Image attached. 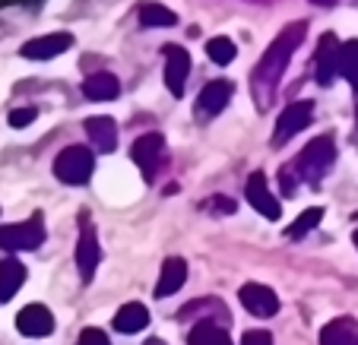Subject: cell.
<instances>
[{
    "mask_svg": "<svg viewBox=\"0 0 358 345\" xmlns=\"http://www.w3.org/2000/svg\"><path fill=\"white\" fill-rule=\"evenodd\" d=\"M304 32H308V22H292V26H285L282 32H279V38L266 47L264 57L257 61V67L250 73V95H254V102H257L260 111L273 108L279 80H282V73H285V67H289L292 54L298 51V45L304 41Z\"/></svg>",
    "mask_w": 358,
    "mask_h": 345,
    "instance_id": "cell-1",
    "label": "cell"
},
{
    "mask_svg": "<svg viewBox=\"0 0 358 345\" xmlns=\"http://www.w3.org/2000/svg\"><path fill=\"white\" fill-rule=\"evenodd\" d=\"M333 162H336V142H333V136H314V140L298 152V159L289 168H292V175L298 177V184L320 187V181H324L327 171L333 168Z\"/></svg>",
    "mask_w": 358,
    "mask_h": 345,
    "instance_id": "cell-2",
    "label": "cell"
},
{
    "mask_svg": "<svg viewBox=\"0 0 358 345\" xmlns=\"http://www.w3.org/2000/svg\"><path fill=\"white\" fill-rule=\"evenodd\" d=\"M92 171H95V159L86 146H67V149H61L57 159H55L57 181L70 184V187H83V184H89Z\"/></svg>",
    "mask_w": 358,
    "mask_h": 345,
    "instance_id": "cell-3",
    "label": "cell"
},
{
    "mask_svg": "<svg viewBox=\"0 0 358 345\" xmlns=\"http://www.w3.org/2000/svg\"><path fill=\"white\" fill-rule=\"evenodd\" d=\"M130 156H134L136 168L143 171L146 184H152L159 177V171L165 168V162H169V149H165L162 133H143V136H136Z\"/></svg>",
    "mask_w": 358,
    "mask_h": 345,
    "instance_id": "cell-4",
    "label": "cell"
},
{
    "mask_svg": "<svg viewBox=\"0 0 358 345\" xmlns=\"http://www.w3.org/2000/svg\"><path fill=\"white\" fill-rule=\"evenodd\" d=\"M45 244V222L41 212H35L26 222H13V225H0V247L10 254L16 251H35Z\"/></svg>",
    "mask_w": 358,
    "mask_h": 345,
    "instance_id": "cell-5",
    "label": "cell"
},
{
    "mask_svg": "<svg viewBox=\"0 0 358 345\" xmlns=\"http://www.w3.org/2000/svg\"><path fill=\"white\" fill-rule=\"evenodd\" d=\"M101 263V251H99V237H95V228L89 225V219L83 216V231H80V241H76V270H80L83 285L92 282L95 270Z\"/></svg>",
    "mask_w": 358,
    "mask_h": 345,
    "instance_id": "cell-6",
    "label": "cell"
},
{
    "mask_svg": "<svg viewBox=\"0 0 358 345\" xmlns=\"http://www.w3.org/2000/svg\"><path fill=\"white\" fill-rule=\"evenodd\" d=\"M314 117V102H292L289 108H282L276 121V133H273V146H282L289 142L295 133H301Z\"/></svg>",
    "mask_w": 358,
    "mask_h": 345,
    "instance_id": "cell-7",
    "label": "cell"
},
{
    "mask_svg": "<svg viewBox=\"0 0 358 345\" xmlns=\"http://www.w3.org/2000/svg\"><path fill=\"white\" fill-rule=\"evenodd\" d=\"M162 54H165V86H169V92L175 95V98H181L184 82H187V76H190V54L178 45H165Z\"/></svg>",
    "mask_w": 358,
    "mask_h": 345,
    "instance_id": "cell-8",
    "label": "cell"
},
{
    "mask_svg": "<svg viewBox=\"0 0 358 345\" xmlns=\"http://www.w3.org/2000/svg\"><path fill=\"white\" fill-rule=\"evenodd\" d=\"M73 47V35L70 32H51V35H38V38L26 41L20 54L29 57V61H51V57L64 54Z\"/></svg>",
    "mask_w": 358,
    "mask_h": 345,
    "instance_id": "cell-9",
    "label": "cell"
},
{
    "mask_svg": "<svg viewBox=\"0 0 358 345\" xmlns=\"http://www.w3.org/2000/svg\"><path fill=\"white\" fill-rule=\"evenodd\" d=\"M238 298H241V304L248 307L254 317H273V314L279 311V295L270 288V285H260V282H248L241 285V291H238Z\"/></svg>",
    "mask_w": 358,
    "mask_h": 345,
    "instance_id": "cell-10",
    "label": "cell"
},
{
    "mask_svg": "<svg viewBox=\"0 0 358 345\" xmlns=\"http://www.w3.org/2000/svg\"><path fill=\"white\" fill-rule=\"evenodd\" d=\"M339 51H343V45H339L336 35H324V38L317 41V61H314V76H317L320 86H330L333 80H336L339 73Z\"/></svg>",
    "mask_w": 358,
    "mask_h": 345,
    "instance_id": "cell-11",
    "label": "cell"
},
{
    "mask_svg": "<svg viewBox=\"0 0 358 345\" xmlns=\"http://www.w3.org/2000/svg\"><path fill=\"white\" fill-rule=\"evenodd\" d=\"M235 86L229 80H213L203 86V92L196 95V117H216L225 105L231 102Z\"/></svg>",
    "mask_w": 358,
    "mask_h": 345,
    "instance_id": "cell-12",
    "label": "cell"
},
{
    "mask_svg": "<svg viewBox=\"0 0 358 345\" xmlns=\"http://www.w3.org/2000/svg\"><path fill=\"white\" fill-rule=\"evenodd\" d=\"M16 330L29 339L51 336V330H55V314L48 311L45 304H26L16 314Z\"/></svg>",
    "mask_w": 358,
    "mask_h": 345,
    "instance_id": "cell-13",
    "label": "cell"
},
{
    "mask_svg": "<svg viewBox=\"0 0 358 345\" xmlns=\"http://www.w3.org/2000/svg\"><path fill=\"white\" fill-rule=\"evenodd\" d=\"M248 200H250V206H254L264 219H270V222H276V219L282 216L279 200L270 193V184H266L264 171H254V175L248 177Z\"/></svg>",
    "mask_w": 358,
    "mask_h": 345,
    "instance_id": "cell-14",
    "label": "cell"
},
{
    "mask_svg": "<svg viewBox=\"0 0 358 345\" xmlns=\"http://www.w3.org/2000/svg\"><path fill=\"white\" fill-rule=\"evenodd\" d=\"M86 133H89V142H92L99 152H115L117 149V124L111 121L108 115H95V117H86Z\"/></svg>",
    "mask_w": 358,
    "mask_h": 345,
    "instance_id": "cell-15",
    "label": "cell"
},
{
    "mask_svg": "<svg viewBox=\"0 0 358 345\" xmlns=\"http://www.w3.org/2000/svg\"><path fill=\"white\" fill-rule=\"evenodd\" d=\"M83 95H86V98H92V102H111V98H117V95H121V82H117L115 73L99 70V73H89L86 76V82H83Z\"/></svg>",
    "mask_w": 358,
    "mask_h": 345,
    "instance_id": "cell-16",
    "label": "cell"
},
{
    "mask_svg": "<svg viewBox=\"0 0 358 345\" xmlns=\"http://www.w3.org/2000/svg\"><path fill=\"white\" fill-rule=\"evenodd\" d=\"M320 345H358V320L336 317L320 330Z\"/></svg>",
    "mask_w": 358,
    "mask_h": 345,
    "instance_id": "cell-17",
    "label": "cell"
},
{
    "mask_svg": "<svg viewBox=\"0 0 358 345\" xmlns=\"http://www.w3.org/2000/svg\"><path fill=\"white\" fill-rule=\"evenodd\" d=\"M184 279H187V260L169 257L162 263V272H159L156 295H159V298H169V295H175V291L184 285Z\"/></svg>",
    "mask_w": 358,
    "mask_h": 345,
    "instance_id": "cell-18",
    "label": "cell"
},
{
    "mask_svg": "<svg viewBox=\"0 0 358 345\" xmlns=\"http://www.w3.org/2000/svg\"><path fill=\"white\" fill-rule=\"evenodd\" d=\"M26 282V266L16 257L0 260V301H10Z\"/></svg>",
    "mask_w": 358,
    "mask_h": 345,
    "instance_id": "cell-19",
    "label": "cell"
},
{
    "mask_svg": "<svg viewBox=\"0 0 358 345\" xmlns=\"http://www.w3.org/2000/svg\"><path fill=\"white\" fill-rule=\"evenodd\" d=\"M149 326V311L140 301H130L115 314V330L117 332H143Z\"/></svg>",
    "mask_w": 358,
    "mask_h": 345,
    "instance_id": "cell-20",
    "label": "cell"
},
{
    "mask_svg": "<svg viewBox=\"0 0 358 345\" xmlns=\"http://www.w3.org/2000/svg\"><path fill=\"white\" fill-rule=\"evenodd\" d=\"M187 345H231V339L225 326L213 323V320H196L187 336Z\"/></svg>",
    "mask_w": 358,
    "mask_h": 345,
    "instance_id": "cell-21",
    "label": "cell"
},
{
    "mask_svg": "<svg viewBox=\"0 0 358 345\" xmlns=\"http://www.w3.org/2000/svg\"><path fill=\"white\" fill-rule=\"evenodd\" d=\"M200 314H203V320H213V323H216V317L219 320H229V311H225V304L219 298L190 301V304H184V311L178 314V320H194V317H200Z\"/></svg>",
    "mask_w": 358,
    "mask_h": 345,
    "instance_id": "cell-22",
    "label": "cell"
},
{
    "mask_svg": "<svg viewBox=\"0 0 358 345\" xmlns=\"http://www.w3.org/2000/svg\"><path fill=\"white\" fill-rule=\"evenodd\" d=\"M320 219H324V210H320V206H311V210H304L301 216H298L295 222H292L289 228H285V237H292V241H298V237L311 235V231L320 225Z\"/></svg>",
    "mask_w": 358,
    "mask_h": 345,
    "instance_id": "cell-23",
    "label": "cell"
},
{
    "mask_svg": "<svg viewBox=\"0 0 358 345\" xmlns=\"http://www.w3.org/2000/svg\"><path fill=\"white\" fill-rule=\"evenodd\" d=\"M140 22L146 29H156V26H178V16L171 13L169 7L162 3H143L140 7Z\"/></svg>",
    "mask_w": 358,
    "mask_h": 345,
    "instance_id": "cell-24",
    "label": "cell"
},
{
    "mask_svg": "<svg viewBox=\"0 0 358 345\" xmlns=\"http://www.w3.org/2000/svg\"><path fill=\"white\" fill-rule=\"evenodd\" d=\"M206 54L213 57V64H219V67H225V64H231V61H235L238 47H235V41H231V38H225V35H216V38H210V41H206Z\"/></svg>",
    "mask_w": 358,
    "mask_h": 345,
    "instance_id": "cell-25",
    "label": "cell"
},
{
    "mask_svg": "<svg viewBox=\"0 0 358 345\" xmlns=\"http://www.w3.org/2000/svg\"><path fill=\"white\" fill-rule=\"evenodd\" d=\"M339 73L349 76V80H358V38L345 41L343 51H339Z\"/></svg>",
    "mask_w": 358,
    "mask_h": 345,
    "instance_id": "cell-26",
    "label": "cell"
},
{
    "mask_svg": "<svg viewBox=\"0 0 358 345\" xmlns=\"http://www.w3.org/2000/svg\"><path fill=\"white\" fill-rule=\"evenodd\" d=\"M38 117V108L26 105V108H13L10 111V127H29V124Z\"/></svg>",
    "mask_w": 358,
    "mask_h": 345,
    "instance_id": "cell-27",
    "label": "cell"
},
{
    "mask_svg": "<svg viewBox=\"0 0 358 345\" xmlns=\"http://www.w3.org/2000/svg\"><path fill=\"white\" fill-rule=\"evenodd\" d=\"M80 345H111V339L105 336V330H99V326H86V330L80 332Z\"/></svg>",
    "mask_w": 358,
    "mask_h": 345,
    "instance_id": "cell-28",
    "label": "cell"
},
{
    "mask_svg": "<svg viewBox=\"0 0 358 345\" xmlns=\"http://www.w3.org/2000/svg\"><path fill=\"white\" fill-rule=\"evenodd\" d=\"M241 345H273V336L266 330H248L241 339Z\"/></svg>",
    "mask_w": 358,
    "mask_h": 345,
    "instance_id": "cell-29",
    "label": "cell"
},
{
    "mask_svg": "<svg viewBox=\"0 0 358 345\" xmlns=\"http://www.w3.org/2000/svg\"><path fill=\"white\" fill-rule=\"evenodd\" d=\"M206 206H216L213 212H219V216H231L235 212V200L231 196H213V200H206Z\"/></svg>",
    "mask_w": 358,
    "mask_h": 345,
    "instance_id": "cell-30",
    "label": "cell"
},
{
    "mask_svg": "<svg viewBox=\"0 0 358 345\" xmlns=\"http://www.w3.org/2000/svg\"><path fill=\"white\" fill-rule=\"evenodd\" d=\"M352 89H355V121H358V80H352Z\"/></svg>",
    "mask_w": 358,
    "mask_h": 345,
    "instance_id": "cell-31",
    "label": "cell"
},
{
    "mask_svg": "<svg viewBox=\"0 0 358 345\" xmlns=\"http://www.w3.org/2000/svg\"><path fill=\"white\" fill-rule=\"evenodd\" d=\"M311 3H317V7H333L336 0H311Z\"/></svg>",
    "mask_w": 358,
    "mask_h": 345,
    "instance_id": "cell-32",
    "label": "cell"
},
{
    "mask_svg": "<svg viewBox=\"0 0 358 345\" xmlns=\"http://www.w3.org/2000/svg\"><path fill=\"white\" fill-rule=\"evenodd\" d=\"M146 345H162V342H159V339H149V342Z\"/></svg>",
    "mask_w": 358,
    "mask_h": 345,
    "instance_id": "cell-33",
    "label": "cell"
},
{
    "mask_svg": "<svg viewBox=\"0 0 358 345\" xmlns=\"http://www.w3.org/2000/svg\"><path fill=\"white\" fill-rule=\"evenodd\" d=\"M250 3H273V0H250Z\"/></svg>",
    "mask_w": 358,
    "mask_h": 345,
    "instance_id": "cell-34",
    "label": "cell"
},
{
    "mask_svg": "<svg viewBox=\"0 0 358 345\" xmlns=\"http://www.w3.org/2000/svg\"><path fill=\"white\" fill-rule=\"evenodd\" d=\"M352 237H355V247H358V231H355V235H352Z\"/></svg>",
    "mask_w": 358,
    "mask_h": 345,
    "instance_id": "cell-35",
    "label": "cell"
},
{
    "mask_svg": "<svg viewBox=\"0 0 358 345\" xmlns=\"http://www.w3.org/2000/svg\"><path fill=\"white\" fill-rule=\"evenodd\" d=\"M355 222H358V212H355Z\"/></svg>",
    "mask_w": 358,
    "mask_h": 345,
    "instance_id": "cell-36",
    "label": "cell"
}]
</instances>
